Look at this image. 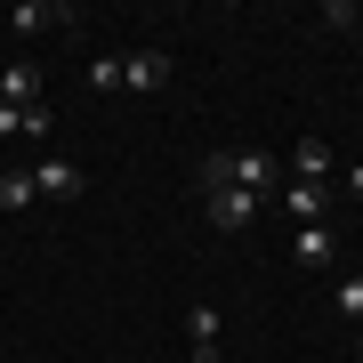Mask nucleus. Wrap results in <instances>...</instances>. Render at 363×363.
I'll use <instances>...</instances> for the list:
<instances>
[{"mask_svg":"<svg viewBox=\"0 0 363 363\" xmlns=\"http://www.w3.org/2000/svg\"><path fill=\"white\" fill-rule=\"evenodd\" d=\"M33 186H40V194H65V202H73V194H81L89 178H81L73 162H40V169H33Z\"/></svg>","mask_w":363,"mask_h":363,"instance_id":"11","label":"nucleus"},{"mask_svg":"<svg viewBox=\"0 0 363 363\" xmlns=\"http://www.w3.org/2000/svg\"><path fill=\"white\" fill-rule=\"evenodd\" d=\"M202 186H242V194H274V154H242V145H226V154H202L194 162V194Z\"/></svg>","mask_w":363,"mask_h":363,"instance_id":"1","label":"nucleus"},{"mask_svg":"<svg viewBox=\"0 0 363 363\" xmlns=\"http://www.w3.org/2000/svg\"><path fill=\"white\" fill-rule=\"evenodd\" d=\"M291 259H298V267H331V259H339V234H331V226H298V234H291Z\"/></svg>","mask_w":363,"mask_h":363,"instance_id":"6","label":"nucleus"},{"mask_svg":"<svg viewBox=\"0 0 363 363\" xmlns=\"http://www.w3.org/2000/svg\"><path fill=\"white\" fill-rule=\"evenodd\" d=\"M186 339H194V363H218V307H210V298L186 315Z\"/></svg>","mask_w":363,"mask_h":363,"instance_id":"8","label":"nucleus"},{"mask_svg":"<svg viewBox=\"0 0 363 363\" xmlns=\"http://www.w3.org/2000/svg\"><path fill=\"white\" fill-rule=\"evenodd\" d=\"M169 81V49H138V57H121V89H162Z\"/></svg>","mask_w":363,"mask_h":363,"instance_id":"5","label":"nucleus"},{"mask_svg":"<svg viewBox=\"0 0 363 363\" xmlns=\"http://www.w3.org/2000/svg\"><path fill=\"white\" fill-rule=\"evenodd\" d=\"M33 202H40V186H33V169H0V210H9V218H25Z\"/></svg>","mask_w":363,"mask_h":363,"instance_id":"9","label":"nucleus"},{"mask_svg":"<svg viewBox=\"0 0 363 363\" xmlns=\"http://www.w3.org/2000/svg\"><path fill=\"white\" fill-rule=\"evenodd\" d=\"M331 169H339V154H331L323 138H298V145H291V178H298V186H331Z\"/></svg>","mask_w":363,"mask_h":363,"instance_id":"3","label":"nucleus"},{"mask_svg":"<svg viewBox=\"0 0 363 363\" xmlns=\"http://www.w3.org/2000/svg\"><path fill=\"white\" fill-rule=\"evenodd\" d=\"M0 105H40V65H0Z\"/></svg>","mask_w":363,"mask_h":363,"instance_id":"7","label":"nucleus"},{"mask_svg":"<svg viewBox=\"0 0 363 363\" xmlns=\"http://www.w3.org/2000/svg\"><path fill=\"white\" fill-rule=\"evenodd\" d=\"M57 25H73V9H57V0H16V9H9V33H57Z\"/></svg>","mask_w":363,"mask_h":363,"instance_id":"4","label":"nucleus"},{"mask_svg":"<svg viewBox=\"0 0 363 363\" xmlns=\"http://www.w3.org/2000/svg\"><path fill=\"white\" fill-rule=\"evenodd\" d=\"M339 315L363 331V274H347V283H339Z\"/></svg>","mask_w":363,"mask_h":363,"instance_id":"12","label":"nucleus"},{"mask_svg":"<svg viewBox=\"0 0 363 363\" xmlns=\"http://www.w3.org/2000/svg\"><path fill=\"white\" fill-rule=\"evenodd\" d=\"M283 210L298 226H323V186H298V178H283Z\"/></svg>","mask_w":363,"mask_h":363,"instance_id":"10","label":"nucleus"},{"mask_svg":"<svg viewBox=\"0 0 363 363\" xmlns=\"http://www.w3.org/2000/svg\"><path fill=\"white\" fill-rule=\"evenodd\" d=\"M347 194H355V202H363V162H355V169H347Z\"/></svg>","mask_w":363,"mask_h":363,"instance_id":"16","label":"nucleus"},{"mask_svg":"<svg viewBox=\"0 0 363 363\" xmlns=\"http://www.w3.org/2000/svg\"><path fill=\"white\" fill-rule=\"evenodd\" d=\"M355 9H363V0H331V9H323V25H331V33H355Z\"/></svg>","mask_w":363,"mask_h":363,"instance_id":"14","label":"nucleus"},{"mask_svg":"<svg viewBox=\"0 0 363 363\" xmlns=\"http://www.w3.org/2000/svg\"><path fill=\"white\" fill-rule=\"evenodd\" d=\"M355 33H363V9H355Z\"/></svg>","mask_w":363,"mask_h":363,"instance_id":"17","label":"nucleus"},{"mask_svg":"<svg viewBox=\"0 0 363 363\" xmlns=\"http://www.w3.org/2000/svg\"><path fill=\"white\" fill-rule=\"evenodd\" d=\"M25 138V105H0V145H16Z\"/></svg>","mask_w":363,"mask_h":363,"instance_id":"15","label":"nucleus"},{"mask_svg":"<svg viewBox=\"0 0 363 363\" xmlns=\"http://www.w3.org/2000/svg\"><path fill=\"white\" fill-rule=\"evenodd\" d=\"M89 89H121V57H89Z\"/></svg>","mask_w":363,"mask_h":363,"instance_id":"13","label":"nucleus"},{"mask_svg":"<svg viewBox=\"0 0 363 363\" xmlns=\"http://www.w3.org/2000/svg\"><path fill=\"white\" fill-rule=\"evenodd\" d=\"M202 218L210 226H218V234H234V226H250V218H259V194H242V186H202Z\"/></svg>","mask_w":363,"mask_h":363,"instance_id":"2","label":"nucleus"},{"mask_svg":"<svg viewBox=\"0 0 363 363\" xmlns=\"http://www.w3.org/2000/svg\"><path fill=\"white\" fill-rule=\"evenodd\" d=\"M355 355H363V331H355Z\"/></svg>","mask_w":363,"mask_h":363,"instance_id":"18","label":"nucleus"}]
</instances>
